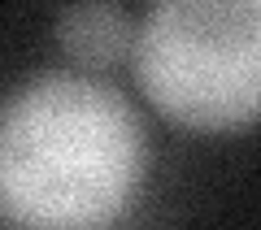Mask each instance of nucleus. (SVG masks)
Masks as SVG:
<instances>
[{"label": "nucleus", "mask_w": 261, "mask_h": 230, "mask_svg": "<svg viewBox=\"0 0 261 230\" xmlns=\"http://www.w3.org/2000/svg\"><path fill=\"white\" fill-rule=\"evenodd\" d=\"M135 44V18L113 0H79L65 5L57 18V48L70 56L74 70L105 74L130 61Z\"/></svg>", "instance_id": "obj_3"}, {"label": "nucleus", "mask_w": 261, "mask_h": 230, "mask_svg": "<svg viewBox=\"0 0 261 230\" xmlns=\"http://www.w3.org/2000/svg\"><path fill=\"white\" fill-rule=\"evenodd\" d=\"M148 178V126L113 83L39 70L0 104V217L31 230L113 226Z\"/></svg>", "instance_id": "obj_1"}, {"label": "nucleus", "mask_w": 261, "mask_h": 230, "mask_svg": "<svg viewBox=\"0 0 261 230\" xmlns=\"http://www.w3.org/2000/svg\"><path fill=\"white\" fill-rule=\"evenodd\" d=\"M130 74L183 135L261 126V0H152L135 22Z\"/></svg>", "instance_id": "obj_2"}]
</instances>
